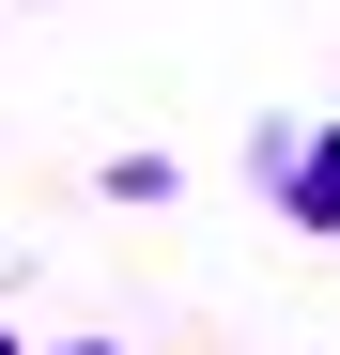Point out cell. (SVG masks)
Wrapping results in <instances>:
<instances>
[{
    "mask_svg": "<svg viewBox=\"0 0 340 355\" xmlns=\"http://www.w3.org/2000/svg\"><path fill=\"white\" fill-rule=\"evenodd\" d=\"M0 355H16V340H0Z\"/></svg>",
    "mask_w": 340,
    "mask_h": 355,
    "instance_id": "cell-1",
    "label": "cell"
}]
</instances>
